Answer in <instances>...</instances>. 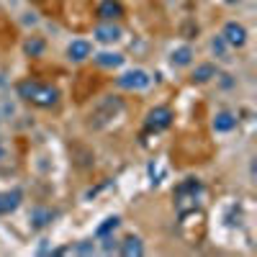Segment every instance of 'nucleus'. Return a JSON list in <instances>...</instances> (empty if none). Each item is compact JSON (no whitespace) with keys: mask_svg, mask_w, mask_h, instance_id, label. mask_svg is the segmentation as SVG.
Returning <instances> with one entry per match:
<instances>
[{"mask_svg":"<svg viewBox=\"0 0 257 257\" xmlns=\"http://www.w3.org/2000/svg\"><path fill=\"white\" fill-rule=\"evenodd\" d=\"M221 39L231 49H244L247 41H249V31H247L244 24H239V21H226L224 29H221Z\"/></svg>","mask_w":257,"mask_h":257,"instance_id":"39448f33","label":"nucleus"},{"mask_svg":"<svg viewBox=\"0 0 257 257\" xmlns=\"http://www.w3.org/2000/svg\"><path fill=\"white\" fill-rule=\"evenodd\" d=\"M226 6H239V3H244V0H224Z\"/></svg>","mask_w":257,"mask_h":257,"instance_id":"4be33fe9","label":"nucleus"},{"mask_svg":"<svg viewBox=\"0 0 257 257\" xmlns=\"http://www.w3.org/2000/svg\"><path fill=\"white\" fill-rule=\"evenodd\" d=\"M116 85L121 90H132V93H139V90H147L152 88V75L142 67H134V70H126L116 77Z\"/></svg>","mask_w":257,"mask_h":257,"instance_id":"7ed1b4c3","label":"nucleus"},{"mask_svg":"<svg viewBox=\"0 0 257 257\" xmlns=\"http://www.w3.org/2000/svg\"><path fill=\"white\" fill-rule=\"evenodd\" d=\"M93 39L103 47H113L123 39V29L116 24V21H100V24L93 29Z\"/></svg>","mask_w":257,"mask_h":257,"instance_id":"423d86ee","label":"nucleus"},{"mask_svg":"<svg viewBox=\"0 0 257 257\" xmlns=\"http://www.w3.org/2000/svg\"><path fill=\"white\" fill-rule=\"evenodd\" d=\"M3 160H6V147L0 144V162H3Z\"/></svg>","mask_w":257,"mask_h":257,"instance_id":"5701e85b","label":"nucleus"},{"mask_svg":"<svg viewBox=\"0 0 257 257\" xmlns=\"http://www.w3.org/2000/svg\"><path fill=\"white\" fill-rule=\"evenodd\" d=\"M75 254H95V239H80L75 247H72Z\"/></svg>","mask_w":257,"mask_h":257,"instance_id":"6ab92c4d","label":"nucleus"},{"mask_svg":"<svg viewBox=\"0 0 257 257\" xmlns=\"http://www.w3.org/2000/svg\"><path fill=\"white\" fill-rule=\"evenodd\" d=\"M90 57H93V44L88 39H72L67 44V59L72 64H82V62H88Z\"/></svg>","mask_w":257,"mask_h":257,"instance_id":"0eeeda50","label":"nucleus"},{"mask_svg":"<svg viewBox=\"0 0 257 257\" xmlns=\"http://www.w3.org/2000/svg\"><path fill=\"white\" fill-rule=\"evenodd\" d=\"M116 252L123 254V257H142L144 254V242L139 237H134V234H128V237H123L118 242V249Z\"/></svg>","mask_w":257,"mask_h":257,"instance_id":"4468645a","label":"nucleus"},{"mask_svg":"<svg viewBox=\"0 0 257 257\" xmlns=\"http://www.w3.org/2000/svg\"><path fill=\"white\" fill-rule=\"evenodd\" d=\"M173 118H175L173 108H167V105H155V108L147 113L144 126H147V132H155V134H160V132H165V128L173 126Z\"/></svg>","mask_w":257,"mask_h":257,"instance_id":"20e7f679","label":"nucleus"},{"mask_svg":"<svg viewBox=\"0 0 257 257\" xmlns=\"http://www.w3.org/2000/svg\"><path fill=\"white\" fill-rule=\"evenodd\" d=\"M72 252V244L70 247H54V249H49V254H54V257H59V254H70Z\"/></svg>","mask_w":257,"mask_h":257,"instance_id":"412c9836","label":"nucleus"},{"mask_svg":"<svg viewBox=\"0 0 257 257\" xmlns=\"http://www.w3.org/2000/svg\"><path fill=\"white\" fill-rule=\"evenodd\" d=\"M121 111H123V100H121L118 95H108V98H103L95 108H93L88 123H90L93 128H103V126H108Z\"/></svg>","mask_w":257,"mask_h":257,"instance_id":"f03ea898","label":"nucleus"},{"mask_svg":"<svg viewBox=\"0 0 257 257\" xmlns=\"http://www.w3.org/2000/svg\"><path fill=\"white\" fill-rule=\"evenodd\" d=\"M126 16V8L121 0H100L95 8V18L98 21H121Z\"/></svg>","mask_w":257,"mask_h":257,"instance_id":"6e6552de","label":"nucleus"},{"mask_svg":"<svg viewBox=\"0 0 257 257\" xmlns=\"http://www.w3.org/2000/svg\"><path fill=\"white\" fill-rule=\"evenodd\" d=\"M16 93L21 100H26L36 108H54L59 103V88L52 82H39V80H21L16 85Z\"/></svg>","mask_w":257,"mask_h":257,"instance_id":"f257e3e1","label":"nucleus"},{"mask_svg":"<svg viewBox=\"0 0 257 257\" xmlns=\"http://www.w3.org/2000/svg\"><path fill=\"white\" fill-rule=\"evenodd\" d=\"M54 221V211L52 208H34L31 211V229H47Z\"/></svg>","mask_w":257,"mask_h":257,"instance_id":"2eb2a0df","label":"nucleus"},{"mask_svg":"<svg viewBox=\"0 0 257 257\" xmlns=\"http://www.w3.org/2000/svg\"><path fill=\"white\" fill-rule=\"evenodd\" d=\"M44 49H47V41L41 39V36H29V39L24 41L26 57H41V54H44Z\"/></svg>","mask_w":257,"mask_h":257,"instance_id":"f3484780","label":"nucleus"},{"mask_svg":"<svg viewBox=\"0 0 257 257\" xmlns=\"http://www.w3.org/2000/svg\"><path fill=\"white\" fill-rule=\"evenodd\" d=\"M100 252L103 254H113L118 249V239H113V234H108V237H100Z\"/></svg>","mask_w":257,"mask_h":257,"instance_id":"aec40b11","label":"nucleus"},{"mask_svg":"<svg viewBox=\"0 0 257 257\" xmlns=\"http://www.w3.org/2000/svg\"><path fill=\"white\" fill-rule=\"evenodd\" d=\"M21 203H24V193H21L18 188L0 190V216H11L13 211H18Z\"/></svg>","mask_w":257,"mask_h":257,"instance_id":"1a4fd4ad","label":"nucleus"},{"mask_svg":"<svg viewBox=\"0 0 257 257\" xmlns=\"http://www.w3.org/2000/svg\"><path fill=\"white\" fill-rule=\"evenodd\" d=\"M193 59H196V52H193L190 44H180L170 52V64H173V67H190Z\"/></svg>","mask_w":257,"mask_h":257,"instance_id":"ddd939ff","label":"nucleus"},{"mask_svg":"<svg viewBox=\"0 0 257 257\" xmlns=\"http://www.w3.org/2000/svg\"><path fill=\"white\" fill-rule=\"evenodd\" d=\"M90 59L98 64V67H103V70H116V67H121V64L126 62V57H123L121 52H113V49L98 52V54H93Z\"/></svg>","mask_w":257,"mask_h":257,"instance_id":"9b49d317","label":"nucleus"},{"mask_svg":"<svg viewBox=\"0 0 257 257\" xmlns=\"http://www.w3.org/2000/svg\"><path fill=\"white\" fill-rule=\"evenodd\" d=\"M211 54L216 57V59H221V62H226V59H231L229 54H231V47L226 44V41L221 39V34H216L211 39Z\"/></svg>","mask_w":257,"mask_h":257,"instance_id":"dca6fc26","label":"nucleus"},{"mask_svg":"<svg viewBox=\"0 0 257 257\" xmlns=\"http://www.w3.org/2000/svg\"><path fill=\"white\" fill-rule=\"evenodd\" d=\"M216 77H219V64H213V62H201V64H196V70L190 72L193 85H206Z\"/></svg>","mask_w":257,"mask_h":257,"instance_id":"9d476101","label":"nucleus"},{"mask_svg":"<svg viewBox=\"0 0 257 257\" xmlns=\"http://www.w3.org/2000/svg\"><path fill=\"white\" fill-rule=\"evenodd\" d=\"M118 226H121V219H118V216H105V219L98 224V229H95V239L108 237V234H113Z\"/></svg>","mask_w":257,"mask_h":257,"instance_id":"a211bd4d","label":"nucleus"},{"mask_svg":"<svg viewBox=\"0 0 257 257\" xmlns=\"http://www.w3.org/2000/svg\"><path fill=\"white\" fill-rule=\"evenodd\" d=\"M237 113H231V111H219L216 116H213V121H211V126H213V132L216 134H229V132H234L237 128Z\"/></svg>","mask_w":257,"mask_h":257,"instance_id":"f8f14e48","label":"nucleus"}]
</instances>
